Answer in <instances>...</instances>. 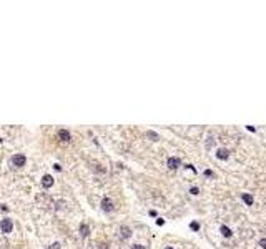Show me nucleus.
I'll list each match as a JSON object with an SVG mask.
<instances>
[{
  "label": "nucleus",
  "mask_w": 266,
  "mask_h": 249,
  "mask_svg": "<svg viewBox=\"0 0 266 249\" xmlns=\"http://www.w3.org/2000/svg\"><path fill=\"white\" fill-rule=\"evenodd\" d=\"M25 161H27L25 155H13V158H12V165L15 166V168H22V166L25 165Z\"/></svg>",
  "instance_id": "obj_2"
},
{
  "label": "nucleus",
  "mask_w": 266,
  "mask_h": 249,
  "mask_svg": "<svg viewBox=\"0 0 266 249\" xmlns=\"http://www.w3.org/2000/svg\"><path fill=\"white\" fill-rule=\"evenodd\" d=\"M190 227H191V229H193V231H198V229H200V224H198L196 221H193V223L190 224Z\"/></svg>",
  "instance_id": "obj_13"
},
{
  "label": "nucleus",
  "mask_w": 266,
  "mask_h": 249,
  "mask_svg": "<svg viewBox=\"0 0 266 249\" xmlns=\"http://www.w3.org/2000/svg\"><path fill=\"white\" fill-rule=\"evenodd\" d=\"M260 246L263 249H266V239H260Z\"/></svg>",
  "instance_id": "obj_17"
},
{
  "label": "nucleus",
  "mask_w": 266,
  "mask_h": 249,
  "mask_svg": "<svg viewBox=\"0 0 266 249\" xmlns=\"http://www.w3.org/2000/svg\"><path fill=\"white\" fill-rule=\"evenodd\" d=\"M48 249H60V244H58V243H53Z\"/></svg>",
  "instance_id": "obj_16"
},
{
  "label": "nucleus",
  "mask_w": 266,
  "mask_h": 249,
  "mask_svg": "<svg viewBox=\"0 0 266 249\" xmlns=\"http://www.w3.org/2000/svg\"><path fill=\"white\" fill-rule=\"evenodd\" d=\"M190 193H191V194H198V193H200V189H198L196 186H193V188L190 189Z\"/></svg>",
  "instance_id": "obj_14"
},
{
  "label": "nucleus",
  "mask_w": 266,
  "mask_h": 249,
  "mask_svg": "<svg viewBox=\"0 0 266 249\" xmlns=\"http://www.w3.org/2000/svg\"><path fill=\"white\" fill-rule=\"evenodd\" d=\"M80 234L83 237H87L88 234H90V227H88L87 224H80Z\"/></svg>",
  "instance_id": "obj_9"
},
{
  "label": "nucleus",
  "mask_w": 266,
  "mask_h": 249,
  "mask_svg": "<svg viewBox=\"0 0 266 249\" xmlns=\"http://www.w3.org/2000/svg\"><path fill=\"white\" fill-rule=\"evenodd\" d=\"M132 249H145V246H141V244H135Z\"/></svg>",
  "instance_id": "obj_19"
},
{
  "label": "nucleus",
  "mask_w": 266,
  "mask_h": 249,
  "mask_svg": "<svg viewBox=\"0 0 266 249\" xmlns=\"http://www.w3.org/2000/svg\"><path fill=\"white\" fill-rule=\"evenodd\" d=\"M102 209H103L105 213H110L113 211V203L110 198H103V201H102Z\"/></svg>",
  "instance_id": "obj_3"
},
{
  "label": "nucleus",
  "mask_w": 266,
  "mask_h": 249,
  "mask_svg": "<svg viewBox=\"0 0 266 249\" xmlns=\"http://www.w3.org/2000/svg\"><path fill=\"white\" fill-rule=\"evenodd\" d=\"M205 176H206V178H211V176H213V171H211V169H206V171H205Z\"/></svg>",
  "instance_id": "obj_15"
},
{
  "label": "nucleus",
  "mask_w": 266,
  "mask_h": 249,
  "mask_svg": "<svg viewBox=\"0 0 266 249\" xmlns=\"http://www.w3.org/2000/svg\"><path fill=\"white\" fill-rule=\"evenodd\" d=\"M58 138H60L62 141H70V133H68L67 130H60V131H58Z\"/></svg>",
  "instance_id": "obj_8"
},
{
  "label": "nucleus",
  "mask_w": 266,
  "mask_h": 249,
  "mask_svg": "<svg viewBox=\"0 0 266 249\" xmlns=\"http://www.w3.org/2000/svg\"><path fill=\"white\" fill-rule=\"evenodd\" d=\"M0 227H2V233H5V234L12 233V229H13V221H12V219H9V218H3L2 223H0Z\"/></svg>",
  "instance_id": "obj_1"
},
{
  "label": "nucleus",
  "mask_w": 266,
  "mask_h": 249,
  "mask_svg": "<svg viewBox=\"0 0 266 249\" xmlns=\"http://www.w3.org/2000/svg\"><path fill=\"white\" fill-rule=\"evenodd\" d=\"M248 128V130H250V131H253V133H254V131H256V128H254V126H246Z\"/></svg>",
  "instance_id": "obj_20"
},
{
  "label": "nucleus",
  "mask_w": 266,
  "mask_h": 249,
  "mask_svg": "<svg viewBox=\"0 0 266 249\" xmlns=\"http://www.w3.org/2000/svg\"><path fill=\"white\" fill-rule=\"evenodd\" d=\"M147 138H150L151 141H158L160 140V136L155 133V131H147Z\"/></svg>",
  "instance_id": "obj_12"
},
{
  "label": "nucleus",
  "mask_w": 266,
  "mask_h": 249,
  "mask_svg": "<svg viewBox=\"0 0 266 249\" xmlns=\"http://www.w3.org/2000/svg\"><path fill=\"white\" fill-rule=\"evenodd\" d=\"M100 249H105V244H100Z\"/></svg>",
  "instance_id": "obj_21"
},
{
  "label": "nucleus",
  "mask_w": 266,
  "mask_h": 249,
  "mask_svg": "<svg viewBox=\"0 0 266 249\" xmlns=\"http://www.w3.org/2000/svg\"><path fill=\"white\" fill-rule=\"evenodd\" d=\"M228 156H230V151H228V149H218V151H216V158L221 159V161L228 159Z\"/></svg>",
  "instance_id": "obj_6"
},
{
  "label": "nucleus",
  "mask_w": 266,
  "mask_h": 249,
  "mask_svg": "<svg viewBox=\"0 0 266 249\" xmlns=\"http://www.w3.org/2000/svg\"><path fill=\"white\" fill-rule=\"evenodd\" d=\"M219 231H221V234H223L225 237H231V236H233L231 229H230V227H226V226H221V229H219Z\"/></svg>",
  "instance_id": "obj_10"
},
{
  "label": "nucleus",
  "mask_w": 266,
  "mask_h": 249,
  "mask_svg": "<svg viewBox=\"0 0 266 249\" xmlns=\"http://www.w3.org/2000/svg\"><path fill=\"white\" fill-rule=\"evenodd\" d=\"M157 224H158V226H163V224H165V221H163L161 218H158V219H157Z\"/></svg>",
  "instance_id": "obj_18"
},
{
  "label": "nucleus",
  "mask_w": 266,
  "mask_h": 249,
  "mask_svg": "<svg viewBox=\"0 0 266 249\" xmlns=\"http://www.w3.org/2000/svg\"><path fill=\"white\" fill-rule=\"evenodd\" d=\"M42 186H43L45 189H48V188L53 186V178L50 176V174H45V176L42 178Z\"/></svg>",
  "instance_id": "obj_4"
},
{
  "label": "nucleus",
  "mask_w": 266,
  "mask_h": 249,
  "mask_svg": "<svg viewBox=\"0 0 266 249\" xmlns=\"http://www.w3.org/2000/svg\"><path fill=\"white\" fill-rule=\"evenodd\" d=\"M241 198H243V201L246 203L248 206H251V204H253V196H251V194L244 193V194H243V196H241Z\"/></svg>",
  "instance_id": "obj_11"
},
{
  "label": "nucleus",
  "mask_w": 266,
  "mask_h": 249,
  "mask_svg": "<svg viewBox=\"0 0 266 249\" xmlns=\"http://www.w3.org/2000/svg\"><path fill=\"white\" fill-rule=\"evenodd\" d=\"M120 236H122L123 239H128V237L132 236V231H130V227H126V226H122V227H120Z\"/></svg>",
  "instance_id": "obj_7"
},
{
  "label": "nucleus",
  "mask_w": 266,
  "mask_h": 249,
  "mask_svg": "<svg viewBox=\"0 0 266 249\" xmlns=\"http://www.w3.org/2000/svg\"><path fill=\"white\" fill-rule=\"evenodd\" d=\"M168 168L170 169H176V168H180V159L178 158H168Z\"/></svg>",
  "instance_id": "obj_5"
},
{
  "label": "nucleus",
  "mask_w": 266,
  "mask_h": 249,
  "mask_svg": "<svg viewBox=\"0 0 266 249\" xmlns=\"http://www.w3.org/2000/svg\"><path fill=\"white\" fill-rule=\"evenodd\" d=\"M165 249H173V247H170V246H168V247H165Z\"/></svg>",
  "instance_id": "obj_22"
}]
</instances>
